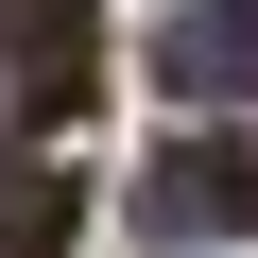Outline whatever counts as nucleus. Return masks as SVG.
<instances>
[{"label":"nucleus","instance_id":"obj_1","mask_svg":"<svg viewBox=\"0 0 258 258\" xmlns=\"http://www.w3.org/2000/svg\"><path fill=\"white\" fill-rule=\"evenodd\" d=\"M155 86L172 103H241L258 86V0H189V18L155 35Z\"/></svg>","mask_w":258,"mask_h":258},{"label":"nucleus","instance_id":"obj_2","mask_svg":"<svg viewBox=\"0 0 258 258\" xmlns=\"http://www.w3.org/2000/svg\"><path fill=\"white\" fill-rule=\"evenodd\" d=\"M155 224H172V241L258 224V155H241V138H172V155H155Z\"/></svg>","mask_w":258,"mask_h":258},{"label":"nucleus","instance_id":"obj_3","mask_svg":"<svg viewBox=\"0 0 258 258\" xmlns=\"http://www.w3.org/2000/svg\"><path fill=\"white\" fill-rule=\"evenodd\" d=\"M52 241H69V172L0 155V258H52Z\"/></svg>","mask_w":258,"mask_h":258}]
</instances>
